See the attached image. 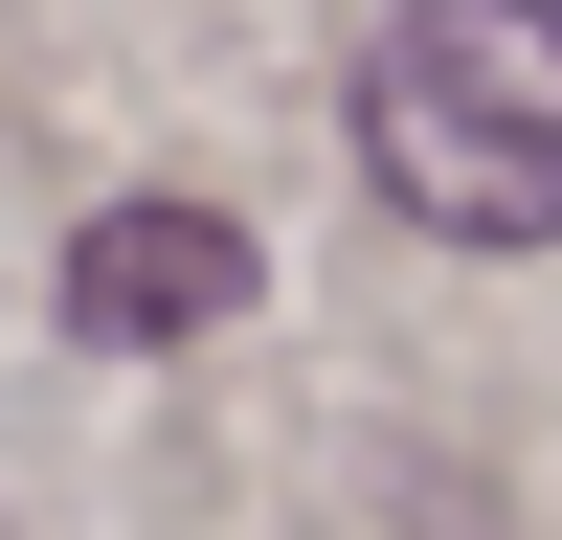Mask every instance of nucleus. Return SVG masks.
<instances>
[{
    "label": "nucleus",
    "mask_w": 562,
    "mask_h": 540,
    "mask_svg": "<svg viewBox=\"0 0 562 540\" xmlns=\"http://www.w3.org/2000/svg\"><path fill=\"white\" fill-rule=\"evenodd\" d=\"M360 158L428 248H562V0H405L360 45Z\"/></svg>",
    "instance_id": "nucleus-1"
},
{
    "label": "nucleus",
    "mask_w": 562,
    "mask_h": 540,
    "mask_svg": "<svg viewBox=\"0 0 562 540\" xmlns=\"http://www.w3.org/2000/svg\"><path fill=\"white\" fill-rule=\"evenodd\" d=\"M225 315H248V225L225 203H90L68 225V338L180 360V338H225Z\"/></svg>",
    "instance_id": "nucleus-2"
}]
</instances>
